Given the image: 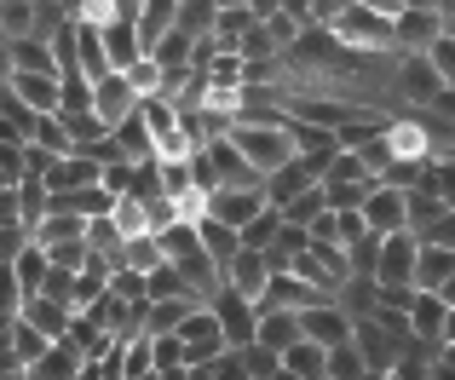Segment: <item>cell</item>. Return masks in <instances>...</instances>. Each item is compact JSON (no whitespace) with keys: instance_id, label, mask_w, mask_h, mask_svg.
<instances>
[{"instance_id":"16","label":"cell","mask_w":455,"mask_h":380,"mask_svg":"<svg viewBox=\"0 0 455 380\" xmlns=\"http://www.w3.org/2000/svg\"><path fill=\"white\" fill-rule=\"evenodd\" d=\"M311 185H323V179L311 173V162H306V156H294L289 168L266 173V202H271V208H289V202H294V196H306Z\"/></svg>"},{"instance_id":"21","label":"cell","mask_w":455,"mask_h":380,"mask_svg":"<svg viewBox=\"0 0 455 380\" xmlns=\"http://www.w3.org/2000/svg\"><path fill=\"white\" fill-rule=\"evenodd\" d=\"M52 346H58V340H46L41 329L29 323V317H12V323H6V352H12L18 363H29V369H35V363H41Z\"/></svg>"},{"instance_id":"31","label":"cell","mask_w":455,"mask_h":380,"mask_svg":"<svg viewBox=\"0 0 455 380\" xmlns=\"http://www.w3.org/2000/svg\"><path fill=\"white\" fill-rule=\"evenodd\" d=\"M283 369L300 375V380H329V352H323L317 340H300L294 352H283Z\"/></svg>"},{"instance_id":"7","label":"cell","mask_w":455,"mask_h":380,"mask_svg":"<svg viewBox=\"0 0 455 380\" xmlns=\"http://www.w3.org/2000/svg\"><path fill=\"white\" fill-rule=\"evenodd\" d=\"M444 35H450V23L438 6H403L398 12V52H433Z\"/></svg>"},{"instance_id":"48","label":"cell","mask_w":455,"mask_h":380,"mask_svg":"<svg viewBox=\"0 0 455 380\" xmlns=\"http://www.w3.org/2000/svg\"><path fill=\"white\" fill-rule=\"evenodd\" d=\"M438 213H444V202H438V196H433V190H421V185H415V190H410V231H415V236H421V231H427V225H433V219H438Z\"/></svg>"},{"instance_id":"29","label":"cell","mask_w":455,"mask_h":380,"mask_svg":"<svg viewBox=\"0 0 455 380\" xmlns=\"http://www.w3.org/2000/svg\"><path fill=\"white\" fill-rule=\"evenodd\" d=\"M220 12H225V0H185V6H179V29H185L190 41H208V35L220 29Z\"/></svg>"},{"instance_id":"24","label":"cell","mask_w":455,"mask_h":380,"mask_svg":"<svg viewBox=\"0 0 455 380\" xmlns=\"http://www.w3.org/2000/svg\"><path fill=\"white\" fill-rule=\"evenodd\" d=\"M12 277H18V289H23V294L35 300V294L46 289V277H52V254H46L41 242H29V248H23L18 259H12Z\"/></svg>"},{"instance_id":"2","label":"cell","mask_w":455,"mask_h":380,"mask_svg":"<svg viewBox=\"0 0 455 380\" xmlns=\"http://www.w3.org/2000/svg\"><path fill=\"white\" fill-rule=\"evenodd\" d=\"M334 35H340L352 52H398V18H387V12H375V6H352L334 23Z\"/></svg>"},{"instance_id":"49","label":"cell","mask_w":455,"mask_h":380,"mask_svg":"<svg viewBox=\"0 0 455 380\" xmlns=\"http://www.w3.org/2000/svg\"><path fill=\"white\" fill-rule=\"evenodd\" d=\"M243 363H248V375L254 380H271V375H283V352H271V346H243Z\"/></svg>"},{"instance_id":"52","label":"cell","mask_w":455,"mask_h":380,"mask_svg":"<svg viewBox=\"0 0 455 380\" xmlns=\"http://www.w3.org/2000/svg\"><path fill=\"white\" fill-rule=\"evenodd\" d=\"M427 58H433V64H438V75H444L450 81V87H455V29L444 35V41H438L433 46V52H427Z\"/></svg>"},{"instance_id":"53","label":"cell","mask_w":455,"mask_h":380,"mask_svg":"<svg viewBox=\"0 0 455 380\" xmlns=\"http://www.w3.org/2000/svg\"><path fill=\"white\" fill-rule=\"evenodd\" d=\"M306 231H311V242H340V213H334V208H329V213H317Z\"/></svg>"},{"instance_id":"5","label":"cell","mask_w":455,"mask_h":380,"mask_svg":"<svg viewBox=\"0 0 455 380\" xmlns=\"http://www.w3.org/2000/svg\"><path fill=\"white\" fill-rule=\"evenodd\" d=\"M444 87L450 81L438 75V64L427 52H403V69H398V92L415 104V110H433L438 99H444Z\"/></svg>"},{"instance_id":"46","label":"cell","mask_w":455,"mask_h":380,"mask_svg":"<svg viewBox=\"0 0 455 380\" xmlns=\"http://www.w3.org/2000/svg\"><path fill=\"white\" fill-rule=\"evenodd\" d=\"M127 81L139 87V99H156V92H167V69L156 64V58H139V64L127 69Z\"/></svg>"},{"instance_id":"63","label":"cell","mask_w":455,"mask_h":380,"mask_svg":"<svg viewBox=\"0 0 455 380\" xmlns=\"http://www.w3.org/2000/svg\"><path fill=\"white\" fill-rule=\"evenodd\" d=\"M329 380H334V375H329Z\"/></svg>"},{"instance_id":"37","label":"cell","mask_w":455,"mask_h":380,"mask_svg":"<svg viewBox=\"0 0 455 380\" xmlns=\"http://www.w3.org/2000/svg\"><path fill=\"white\" fill-rule=\"evenodd\" d=\"M283 225H289V213H283V208H266L259 219L243 225V248H271L283 236Z\"/></svg>"},{"instance_id":"23","label":"cell","mask_w":455,"mask_h":380,"mask_svg":"<svg viewBox=\"0 0 455 380\" xmlns=\"http://www.w3.org/2000/svg\"><path fill=\"white\" fill-rule=\"evenodd\" d=\"M104 52H110V64H116V69H133L139 58H145V41H139V23H127V18L104 23Z\"/></svg>"},{"instance_id":"55","label":"cell","mask_w":455,"mask_h":380,"mask_svg":"<svg viewBox=\"0 0 455 380\" xmlns=\"http://www.w3.org/2000/svg\"><path fill=\"white\" fill-rule=\"evenodd\" d=\"M283 12H294L300 23H317V12H311V0H283Z\"/></svg>"},{"instance_id":"38","label":"cell","mask_w":455,"mask_h":380,"mask_svg":"<svg viewBox=\"0 0 455 380\" xmlns=\"http://www.w3.org/2000/svg\"><path fill=\"white\" fill-rule=\"evenodd\" d=\"M421 190H433L444 208H455V156H433L421 173Z\"/></svg>"},{"instance_id":"13","label":"cell","mask_w":455,"mask_h":380,"mask_svg":"<svg viewBox=\"0 0 455 380\" xmlns=\"http://www.w3.org/2000/svg\"><path fill=\"white\" fill-rule=\"evenodd\" d=\"M6 69H23V75H64V64H58V46L41 41V35L6 41Z\"/></svg>"},{"instance_id":"11","label":"cell","mask_w":455,"mask_h":380,"mask_svg":"<svg viewBox=\"0 0 455 380\" xmlns=\"http://www.w3.org/2000/svg\"><path fill=\"white\" fill-rule=\"evenodd\" d=\"M329 294L311 289V282L300 277V271H277L266 289V300H259V312H306V305H323Z\"/></svg>"},{"instance_id":"1","label":"cell","mask_w":455,"mask_h":380,"mask_svg":"<svg viewBox=\"0 0 455 380\" xmlns=\"http://www.w3.org/2000/svg\"><path fill=\"white\" fill-rule=\"evenodd\" d=\"M231 145L243 150L259 173H277V168H289V162L300 156V150H294V133H289V127H271V122H236Z\"/></svg>"},{"instance_id":"25","label":"cell","mask_w":455,"mask_h":380,"mask_svg":"<svg viewBox=\"0 0 455 380\" xmlns=\"http://www.w3.org/2000/svg\"><path fill=\"white\" fill-rule=\"evenodd\" d=\"M455 277V248H438V242H421V265H415V289H444Z\"/></svg>"},{"instance_id":"41","label":"cell","mask_w":455,"mask_h":380,"mask_svg":"<svg viewBox=\"0 0 455 380\" xmlns=\"http://www.w3.org/2000/svg\"><path fill=\"white\" fill-rule=\"evenodd\" d=\"M145 375H156V340L150 335L122 346V380H145Z\"/></svg>"},{"instance_id":"33","label":"cell","mask_w":455,"mask_h":380,"mask_svg":"<svg viewBox=\"0 0 455 380\" xmlns=\"http://www.w3.org/2000/svg\"><path fill=\"white\" fill-rule=\"evenodd\" d=\"M340 305H346L352 317H375V312H380V282H375V277H352V282L340 289Z\"/></svg>"},{"instance_id":"42","label":"cell","mask_w":455,"mask_h":380,"mask_svg":"<svg viewBox=\"0 0 455 380\" xmlns=\"http://www.w3.org/2000/svg\"><path fill=\"white\" fill-rule=\"evenodd\" d=\"M29 145L52 150V156H76V139H69L64 115H41V127H35V139H29Z\"/></svg>"},{"instance_id":"27","label":"cell","mask_w":455,"mask_h":380,"mask_svg":"<svg viewBox=\"0 0 455 380\" xmlns=\"http://www.w3.org/2000/svg\"><path fill=\"white\" fill-rule=\"evenodd\" d=\"M196 231H202V242H208V254L220 259V265H231V259L243 254V231H236V225H225V219H213V213H202Z\"/></svg>"},{"instance_id":"40","label":"cell","mask_w":455,"mask_h":380,"mask_svg":"<svg viewBox=\"0 0 455 380\" xmlns=\"http://www.w3.org/2000/svg\"><path fill=\"white\" fill-rule=\"evenodd\" d=\"M329 375H334V380H369V358H363V346H357V340L334 346V352H329Z\"/></svg>"},{"instance_id":"6","label":"cell","mask_w":455,"mask_h":380,"mask_svg":"<svg viewBox=\"0 0 455 380\" xmlns=\"http://www.w3.org/2000/svg\"><path fill=\"white\" fill-rule=\"evenodd\" d=\"M300 323H306V340H317L323 352L346 346V340L357 335V317L346 312L340 300H323V305H306V312H300Z\"/></svg>"},{"instance_id":"59","label":"cell","mask_w":455,"mask_h":380,"mask_svg":"<svg viewBox=\"0 0 455 380\" xmlns=\"http://www.w3.org/2000/svg\"><path fill=\"white\" fill-rule=\"evenodd\" d=\"M438 294H444V300L455 305V277H450V282H444V289H438Z\"/></svg>"},{"instance_id":"18","label":"cell","mask_w":455,"mask_h":380,"mask_svg":"<svg viewBox=\"0 0 455 380\" xmlns=\"http://www.w3.org/2000/svg\"><path fill=\"white\" fill-rule=\"evenodd\" d=\"M444 323H450V300H444V294H433V289H421V294H415V305H410V329L421 340H433V346H444Z\"/></svg>"},{"instance_id":"3","label":"cell","mask_w":455,"mask_h":380,"mask_svg":"<svg viewBox=\"0 0 455 380\" xmlns=\"http://www.w3.org/2000/svg\"><path fill=\"white\" fill-rule=\"evenodd\" d=\"M363 219H369V231H380V236L410 231V190L375 179V185H369V196H363Z\"/></svg>"},{"instance_id":"60","label":"cell","mask_w":455,"mask_h":380,"mask_svg":"<svg viewBox=\"0 0 455 380\" xmlns=\"http://www.w3.org/2000/svg\"><path fill=\"white\" fill-rule=\"evenodd\" d=\"M438 363H444V369H455V346H444V358H438Z\"/></svg>"},{"instance_id":"36","label":"cell","mask_w":455,"mask_h":380,"mask_svg":"<svg viewBox=\"0 0 455 380\" xmlns=\"http://www.w3.org/2000/svg\"><path fill=\"white\" fill-rule=\"evenodd\" d=\"M254 6H225L220 12V29H213V35H220V46H231V52H243V35L248 29H254Z\"/></svg>"},{"instance_id":"22","label":"cell","mask_w":455,"mask_h":380,"mask_svg":"<svg viewBox=\"0 0 455 380\" xmlns=\"http://www.w3.org/2000/svg\"><path fill=\"white\" fill-rule=\"evenodd\" d=\"M196 294H179V300H150V317H145V335L150 340H162V335H179L185 329V317L196 312Z\"/></svg>"},{"instance_id":"43","label":"cell","mask_w":455,"mask_h":380,"mask_svg":"<svg viewBox=\"0 0 455 380\" xmlns=\"http://www.w3.org/2000/svg\"><path fill=\"white\" fill-rule=\"evenodd\" d=\"M369 179H375V173H369V162L357 156V150H340L334 168L323 173V185H369Z\"/></svg>"},{"instance_id":"44","label":"cell","mask_w":455,"mask_h":380,"mask_svg":"<svg viewBox=\"0 0 455 380\" xmlns=\"http://www.w3.org/2000/svg\"><path fill=\"white\" fill-rule=\"evenodd\" d=\"M179 294H190V282H185V271L173 265V259H162V265L150 271V300H179Z\"/></svg>"},{"instance_id":"9","label":"cell","mask_w":455,"mask_h":380,"mask_svg":"<svg viewBox=\"0 0 455 380\" xmlns=\"http://www.w3.org/2000/svg\"><path fill=\"white\" fill-rule=\"evenodd\" d=\"M271 277H277V265H271L266 248H243V254H236L231 265H225V282H231L236 294H248V300H266Z\"/></svg>"},{"instance_id":"14","label":"cell","mask_w":455,"mask_h":380,"mask_svg":"<svg viewBox=\"0 0 455 380\" xmlns=\"http://www.w3.org/2000/svg\"><path fill=\"white\" fill-rule=\"evenodd\" d=\"M415 265H421V236L398 231V236H387V248H380V277L375 282H415Z\"/></svg>"},{"instance_id":"61","label":"cell","mask_w":455,"mask_h":380,"mask_svg":"<svg viewBox=\"0 0 455 380\" xmlns=\"http://www.w3.org/2000/svg\"><path fill=\"white\" fill-rule=\"evenodd\" d=\"M403 6H438V0H403Z\"/></svg>"},{"instance_id":"15","label":"cell","mask_w":455,"mask_h":380,"mask_svg":"<svg viewBox=\"0 0 455 380\" xmlns=\"http://www.w3.org/2000/svg\"><path fill=\"white\" fill-rule=\"evenodd\" d=\"M266 208H271L266 190H208V213L225 219V225H236V231H243L248 219H259Z\"/></svg>"},{"instance_id":"26","label":"cell","mask_w":455,"mask_h":380,"mask_svg":"<svg viewBox=\"0 0 455 380\" xmlns=\"http://www.w3.org/2000/svg\"><path fill=\"white\" fill-rule=\"evenodd\" d=\"M116 145H122V156H127V162H156V133H150L145 110H133L122 127H116Z\"/></svg>"},{"instance_id":"12","label":"cell","mask_w":455,"mask_h":380,"mask_svg":"<svg viewBox=\"0 0 455 380\" xmlns=\"http://www.w3.org/2000/svg\"><path fill=\"white\" fill-rule=\"evenodd\" d=\"M6 92H18V99L35 104L41 115L64 110V75H23V69H6Z\"/></svg>"},{"instance_id":"20","label":"cell","mask_w":455,"mask_h":380,"mask_svg":"<svg viewBox=\"0 0 455 380\" xmlns=\"http://www.w3.org/2000/svg\"><path fill=\"white\" fill-rule=\"evenodd\" d=\"M300 340H306L300 312H259V346H271V352H294Z\"/></svg>"},{"instance_id":"10","label":"cell","mask_w":455,"mask_h":380,"mask_svg":"<svg viewBox=\"0 0 455 380\" xmlns=\"http://www.w3.org/2000/svg\"><path fill=\"white\" fill-rule=\"evenodd\" d=\"M139 104H145V99H139V87L127 81V69H116V75H104L99 87H92V110L104 115V127H122Z\"/></svg>"},{"instance_id":"35","label":"cell","mask_w":455,"mask_h":380,"mask_svg":"<svg viewBox=\"0 0 455 380\" xmlns=\"http://www.w3.org/2000/svg\"><path fill=\"white\" fill-rule=\"evenodd\" d=\"M380 248H387V236L380 231H363L346 254H352V277H380Z\"/></svg>"},{"instance_id":"62","label":"cell","mask_w":455,"mask_h":380,"mask_svg":"<svg viewBox=\"0 0 455 380\" xmlns=\"http://www.w3.org/2000/svg\"><path fill=\"white\" fill-rule=\"evenodd\" d=\"M271 380H300V375H289V369H283V375H271Z\"/></svg>"},{"instance_id":"57","label":"cell","mask_w":455,"mask_h":380,"mask_svg":"<svg viewBox=\"0 0 455 380\" xmlns=\"http://www.w3.org/2000/svg\"><path fill=\"white\" fill-rule=\"evenodd\" d=\"M277 12H283V0H254V18H259V23L277 18Z\"/></svg>"},{"instance_id":"39","label":"cell","mask_w":455,"mask_h":380,"mask_svg":"<svg viewBox=\"0 0 455 380\" xmlns=\"http://www.w3.org/2000/svg\"><path fill=\"white\" fill-rule=\"evenodd\" d=\"M6 41H23V35H41V6L35 0H6Z\"/></svg>"},{"instance_id":"19","label":"cell","mask_w":455,"mask_h":380,"mask_svg":"<svg viewBox=\"0 0 455 380\" xmlns=\"http://www.w3.org/2000/svg\"><path fill=\"white\" fill-rule=\"evenodd\" d=\"M46 185H52V190H92V185H104V162H92L87 150L58 156V168L46 173Z\"/></svg>"},{"instance_id":"17","label":"cell","mask_w":455,"mask_h":380,"mask_svg":"<svg viewBox=\"0 0 455 380\" xmlns=\"http://www.w3.org/2000/svg\"><path fill=\"white\" fill-rule=\"evenodd\" d=\"M23 317H29L46 340H69V329H76L81 312H76V305H64V300H52V294H35V300L23 305Z\"/></svg>"},{"instance_id":"47","label":"cell","mask_w":455,"mask_h":380,"mask_svg":"<svg viewBox=\"0 0 455 380\" xmlns=\"http://www.w3.org/2000/svg\"><path fill=\"white\" fill-rule=\"evenodd\" d=\"M283 213H289V225H311L317 213H329V190H323V185H311L306 196H294V202H289Z\"/></svg>"},{"instance_id":"32","label":"cell","mask_w":455,"mask_h":380,"mask_svg":"<svg viewBox=\"0 0 455 380\" xmlns=\"http://www.w3.org/2000/svg\"><path fill=\"white\" fill-rule=\"evenodd\" d=\"M162 259H167V254H162V236H156V231H150V236H127V248H122V265H127V271H145V277H150ZM122 265H116V271H122Z\"/></svg>"},{"instance_id":"51","label":"cell","mask_w":455,"mask_h":380,"mask_svg":"<svg viewBox=\"0 0 455 380\" xmlns=\"http://www.w3.org/2000/svg\"><path fill=\"white\" fill-rule=\"evenodd\" d=\"M421 242H438V248H455V208H444L433 225L421 231Z\"/></svg>"},{"instance_id":"58","label":"cell","mask_w":455,"mask_h":380,"mask_svg":"<svg viewBox=\"0 0 455 380\" xmlns=\"http://www.w3.org/2000/svg\"><path fill=\"white\" fill-rule=\"evenodd\" d=\"M444 346H455V305H450V323H444Z\"/></svg>"},{"instance_id":"8","label":"cell","mask_w":455,"mask_h":380,"mask_svg":"<svg viewBox=\"0 0 455 380\" xmlns=\"http://www.w3.org/2000/svg\"><path fill=\"white\" fill-rule=\"evenodd\" d=\"M357 346H363V358H369V375H392L398 369V352H403V340L392 335L387 323H380V317H357ZM415 340V335H410Z\"/></svg>"},{"instance_id":"34","label":"cell","mask_w":455,"mask_h":380,"mask_svg":"<svg viewBox=\"0 0 455 380\" xmlns=\"http://www.w3.org/2000/svg\"><path fill=\"white\" fill-rule=\"evenodd\" d=\"M87 242H92V254H104L110 265H122L127 236H122V225H116V213H110V219H92V225H87Z\"/></svg>"},{"instance_id":"56","label":"cell","mask_w":455,"mask_h":380,"mask_svg":"<svg viewBox=\"0 0 455 380\" xmlns=\"http://www.w3.org/2000/svg\"><path fill=\"white\" fill-rule=\"evenodd\" d=\"M357 6H375V12H387V18H398L403 0H357Z\"/></svg>"},{"instance_id":"4","label":"cell","mask_w":455,"mask_h":380,"mask_svg":"<svg viewBox=\"0 0 455 380\" xmlns=\"http://www.w3.org/2000/svg\"><path fill=\"white\" fill-rule=\"evenodd\" d=\"M213 312H220V329H225V340H231V352H243V346L259 340V300L236 294L231 282H225V294L213 300Z\"/></svg>"},{"instance_id":"28","label":"cell","mask_w":455,"mask_h":380,"mask_svg":"<svg viewBox=\"0 0 455 380\" xmlns=\"http://www.w3.org/2000/svg\"><path fill=\"white\" fill-rule=\"evenodd\" d=\"M81 369H87V358H81V352L69 346V340H58V346L46 352V358L35 363V369H29V380H76Z\"/></svg>"},{"instance_id":"50","label":"cell","mask_w":455,"mask_h":380,"mask_svg":"<svg viewBox=\"0 0 455 380\" xmlns=\"http://www.w3.org/2000/svg\"><path fill=\"white\" fill-rule=\"evenodd\" d=\"M266 29H271V41H277V52H294V41H300L311 23H300L294 12H277V18H266Z\"/></svg>"},{"instance_id":"54","label":"cell","mask_w":455,"mask_h":380,"mask_svg":"<svg viewBox=\"0 0 455 380\" xmlns=\"http://www.w3.org/2000/svg\"><path fill=\"white\" fill-rule=\"evenodd\" d=\"M352 6H357V0H311V12H317V23H329V29H334V23H340V18H346Z\"/></svg>"},{"instance_id":"30","label":"cell","mask_w":455,"mask_h":380,"mask_svg":"<svg viewBox=\"0 0 455 380\" xmlns=\"http://www.w3.org/2000/svg\"><path fill=\"white\" fill-rule=\"evenodd\" d=\"M92 219H81V213H46L41 225H35V242L41 248H58V242H81L87 236Z\"/></svg>"},{"instance_id":"45","label":"cell","mask_w":455,"mask_h":380,"mask_svg":"<svg viewBox=\"0 0 455 380\" xmlns=\"http://www.w3.org/2000/svg\"><path fill=\"white\" fill-rule=\"evenodd\" d=\"M116 225H122V236H150V202L122 196L116 202Z\"/></svg>"}]
</instances>
